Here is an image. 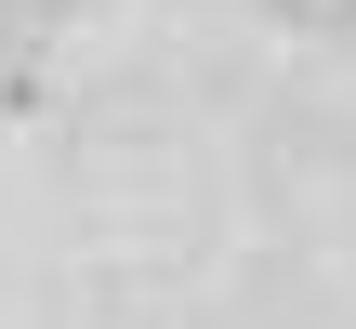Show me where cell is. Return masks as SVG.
<instances>
[]
</instances>
